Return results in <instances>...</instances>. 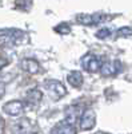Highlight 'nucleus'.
I'll use <instances>...</instances> for the list:
<instances>
[{"label": "nucleus", "instance_id": "obj_2", "mask_svg": "<svg viewBox=\"0 0 132 134\" xmlns=\"http://www.w3.org/2000/svg\"><path fill=\"white\" fill-rule=\"evenodd\" d=\"M108 19H109V16L104 15V14H81L76 18V20L84 26H96Z\"/></svg>", "mask_w": 132, "mask_h": 134}, {"label": "nucleus", "instance_id": "obj_6", "mask_svg": "<svg viewBox=\"0 0 132 134\" xmlns=\"http://www.w3.org/2000/svg\"><path fill=\"white\" fill-rule=\"evenodd\" d=\"M120 71V62L119 60H105L102 62L100 66V72L105 76L109 75H115Z\"/></svg>", "mask_w": 132, "mask_h": 134}, {"label": "nucleus", "instance_id": "obj_14", "mask_svg": "<svg viewBox=\"0 0 132 134\" xmlns=\"http://www.w3.org/2000/svg\"><path fill=\"white\" fill-rule=\"evenodd\" d=\"M111 34H112L111 28H100L96 32V38H99V39H107Z\"/></svg>", "mask_w": 132, "mask_h": 134}, {"label": "nucleus", "instance_id": "obj_3", "mask_svg": "<svg viewBox=\"0 0 132 134\" xmlns=\"http://www.w3.org/2000/svg\"><path fill=\"white\" fill-rule=\"evenodd\" d=\"M102 62L103 60H100V58L96 57V55L87 54L81 58V67L88 72H97V71H100Z\"/></svg>", "mask_w": 132, "mask_h": 134}, {"label": "nucleus", "instance_id": "obj_7", "mask_svg": "<svg viewBox=\"0 0 132 134\" xmlns=\"http://www.w3.org/2000/svg\"><path fill=\"white\" fill-rule=\"evenodd\" d=\"M51 133H58V134H73L76 133V127L73 124H71L70 121L63 119L61 122H59L58 125H55L51 130Z\"/></svg>", "mask_w": 132, "mask_h": 134}, {"label": "nucleus", "instance_id": "obj_4", "mask_svg": "<svg viewBox=\"0 0 132 134\" xmlns=\"http://www.w3.org/2000/svg\"><path fill=\"white\" fill-rule=\"evenodd\" d=\"M79 125L81 130H92L96 125V114L92 109L84 110L80 118H79Z\"/></svg>", "mask_w": 132, "mask_h": 134}, {"label": "nucleus", "instance_id": "obj_5", "mask_svg": "<svg viewBox=\"0 0 132 134\" xmlns=\"http://www.w3.org/2000/svg\"><path fill=\"white\" fill-rule=\"evenodd\" d=\"M23 110H24V102L17 100V99L9 100V102L4 103V106H3L4 114H7L9 117H19L23 113Z\"/></svg>", "mask_w": 132, "mask_h": 134}, {"label": "nucleus", "instance_id": "obj_13", "mask_svg": "<svg viewBox=\"0 0 132 134\" xmlns=\"http://www.w3.org/2000/svg\"><path fill=\"white\" fill-rule=\"evenodd\" d=\"M55 31H56L58 34H60V35H67V34L71 32V27L67 23H60V24H58L56 27H55Z\"/></svg>", "mask_w": 132, "mask_h": 134}, {"label": "nucleus", "instance_id": "obj_9", "mask_svg": "<svg viewBox=\"0 0 132 134\" xmlns=\"http://www.w3.org/2000/svg\"><path fill=\"white\" fill-rule=\"evenodd\" d=\"M20 67L29 74H37L40 71V64L35 59H23V62L20 63Z\"/></svg>", "mask_w": 132, "mask_h": 134}, {"label": "nucleus", "instance_id": "obj_10", "mask_svg": "<svg viewBox=\"0 0 132 134\" xmlns=\"http://www.w3.org/2000/svg\"><path fill=\"white\" fill-rule=\"evenodd\" d=\"M67 82L75 87V88H79L81 87L83 82H84V78H83V74L80 71H71L68 75H67Z\"/></svg>", "mask_w": 132, "mask_h": 134}, {"label": "nucleus", "instance_id": "obj_12", "mask_svg": "<svg viewBox=\"0 0 132 134\" xmlns=\"http://www.w3.org/2000/svg\"><path fill=\"white\" fill-rule=\"evenodd\" d=\"M16 133H28L31 131V122L28 119H20L19 122L15 124V129Z\"/></svg>", "mask_w": 132, "mask_h": 134}, {"label": "nucleus", "instance_id": "obj_1", "mask_svg": "<svg viewBox=\"0 0 132 134\" xmlns=\"http://www.w3.org/2000/svg\"><path fill=\"white\" fill-rule=\"evenodd\" d=\"M44 88L47 90L48 95L52 99H55V100H59L63 97L67 95V88H65V86L61 82L55 81V79L46 81V83H44Z\"/></svg>", "mask_w": 132, "mask_h": 134}, {"label": "nucleus", "instance_id": "obj_8", "mask_svg": "<svg viewBox=\"0 0 132 134\" xmlns=\"http://www.w3.org/2000/svg\"><path fill=\"white\" fill-rule=\"evenodd\" d=\"M41 99H43V93L39 88H31V90H28L27 94H26L24 103H27L31 107H34V106H37L40 103Z\"/></svg>", "mask_w": 132, "mask_h": 134}, {"label": "nucleus", "instance_id": "obj_15", "mask_svg": "<svg viewBox=\"0 0 132 134\" xmlns=\"http://www.w3.org/2000/svg\"><path fill=\"white\" fill-rule=\"evenodd\" d=\"M117 36H131L132 35V27H122L117 30Z\"/></svg>", "mask_w": 132, "mask_h": 134}, {"label": "nucleus", "instance_id": "obj_16", "mask_svg": "<svg viewBox=\"0 0 132 134\" xmlns=\"http://www.w3.org/2000/svg\"><path fill=\"white\" fill-rule=\"evenodd\" d=\"M15 5L19 7V8H26V9H28V8L32 5V0H16Z\"/></svg>", "mask_w": 132, "mask_h": 134}, {"label": "nucleus", "instance_id": "obj_18", "mask_svg": "<svg viewBox=\"0 0 132 134\" xmlns=\"http://www.w3.org/2000/svg\"><path fill=\"white\" fill-rule=\"evenodd\" d=\"M5 66H8V60H7V59H2V58H0V70H3Z\"/></svg>", "mask_w": 132, "mask_h": 134}, {"label": "nucleus", "instance_id": "obj_17", "mask_svg": "<svg viewBox=\"0 0 132 134\" xmlns=\"http://www.w3.org/2000/svg\"><path fill=\"white\" fill-rule=\"evenodd\" d=\"M4 93H5V85L3 82H0V98H3Z\"/></svg>", "mask_w": 132, "mask_h": 134}, {"label": "nucleus", "instance_id": "obj_11", "mask_svg": "<svg viewBox=\"0 0 132 134\" xmlns=\"http://www.w3.org/2000/svg\"><path fill=\"white\" fill-rule=\"evenodd\" d=\"M80 115H81V110L78 106H70L65 110V119L70 121L73 125L76 124V121L80 118Z\"/></svg>", "mask_w": 132, "mask_h": 134}, {"label": "nucleus", "instance_id": "obj_19", "mask_svg": "<svg viewBox=\"0 0 132 134\" xmlns=\"http://www.w3.org/2000/svg\"><path fill=\"white\" fill-rule=\"evenodd\" d=\"M3 130H4V119L0 117V133H2Z\"/></svg>", "mask_w": 132, "mask_h": 134}]
</instances>
